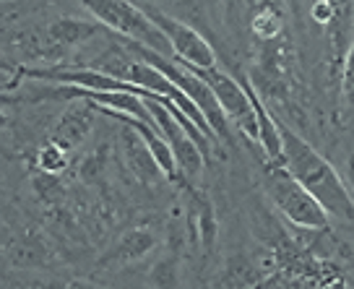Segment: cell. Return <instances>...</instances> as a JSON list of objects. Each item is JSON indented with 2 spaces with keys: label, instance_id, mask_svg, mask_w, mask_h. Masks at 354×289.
Instances as JSON below:
<instances>
[{
  "label": "cell",
  "instance_id": "cell-1",
  "mask_svg": "<svg viewBox=\"0 0 354 289\" xmlns=\"http://www.w3.org/2000/svg\"><path fill=\"white\" fill-rule=\"evenodd\" d=\"M277 128L279 138H281V159H279V165L287 169L299 188L315 198V203L328 216L333 214V216H342V219H352V193L346 188V183L339 178V172L331 167V162L318 154L302 136H297L281 120H277Z\"/></svg>",
  "mask_w": 354,
  "mask_h": 289
},
{
  "label": "cell",
  "instance_id": "cell-2",
  "mask_svg": "<svg viewBox=\"0 0 354 289\" xmlns=\"http://www.w3.org/2000/svg\"><path fill=\"white\" fill-rule=\"evenodd\" d=\"M84 8L100 24L110 26L115 34H122L125 42L146 47L156 55L172 57L162 32L146 19L136 3H128V0H88V3H84Z\"/></svg>",
  "mask_w": 354,
  "mask_h": 289
},
{
  "label": "cell",
  "instance_id": "cell-3",
  "mask_svg": "<svg viewBox=\"0 0 354 289\" xmlns=\"http://www.w3.org/2000/svg\"><path fill=\"white\" fill-rule=\"evenodd\" d=\"M136 6L162 32L172 60L190 68H216V60H219L216 50L209 45L206 37H201V32H196L188 24L177 21L172 16H167L154 3H136Z\"/></svg>",
  "mask_w": 354,
  "mask_h": 289
},
{
  "label": "cell",
  "instance_id": "cell-4",
  "mask_svg": "<svg viewBox=\"0 0 354 289\" xmlns=\"http://www.w3.org/2000/svg\"><path fill=\"white\" fill-rule=\"evenodd\" d=\"M266 188H268L271 201L277 203V209L292 224L310 227V230L328 227V214L315 203V198L310 193L299 188L297 183L292 180V175L279 162H268L266 165Z\"/></svg>",
  "mask_w": 354,
  "mask_h": 289
},
{
  "label": "cell",
  "instance_id": "cell-5",
  "mask_svg": "<svg viewBox=\"0 0 354 289\" xmlns=\"http://www.w3.org/2000/svg\"><path fill=\"white\" fill-rule=\"evenodd\" d=\"M183 66V63H180ZM193 76L203 81L209 91L214 94V100L219 102L221 112L227 115V120H234L245 133L250 136L253 141H258V128H255V115L250 107V100L245 94L243 84L232 78L230 73H224L221 68H190L185 66Z\"/></svg>",
  "mask_w": 354,
  "mask_h": 289
},
{
  "label": "cell",
  "instance_id": "cell-6",
  "mask_svg": "<svg viewBox=\"0 0 354 289\" xmlns=\"http://www.w3.org/2000/svg\"><path fill=\"white\" fill-rule=\"evenodd\" d=\"M91 131H94V107L84 100H73V104L63 112L60 122L55 125L50 141L71 154V151H76V146L86 141Z\"/></svg>",
  "mask_w": 354,
  "mask_h": 289
},
{
  "label": "cell",
  "instance_id": "cell-7",
  "mask_svg": "<svg viewBox=\"0 0 354 289\" xmlns=\"http://www.w3.org/2000/svg\"><path fill=\"white\" fill-rule=\"evenodd\" d=\"M240 84H243L245 94H248V100H250V107H253V115H255V128H258V144L263 146V151L268 154V162H279L281 159V138H279V128H277V120H274V115L266 110V104L261 102L258 97V91L253 89V84L248 81V78H237Z\"/></svg>",
  "mask_w": 354,
  "mask_h": 289
},
{
  "label": "cell",
  "instance_id": "cell-8",
  "mask_svg": "<svg viewBox=\"0 0 354 289\" xmlns=\"http://www.w3.org/2000/svg\"><path fill=\"white\" fill-rule=\"evenodd\" d=\"M94 34H97L94 24L71 19V16H60L47 26V47H50V53H68L81 42H86Z\"/></svg>",
  "mask_w": 354,
  "mask_h": 289
},
{
  "label": "cell",
  "instance_id": "cell-9",
  "mask_svg": "<svg viewBox=\"0 0 354 289\" xmlns=\"http://www.w3.org/2000/svg\"><path fill=\"white\" fill-rule=\"evenodd\" d=\"M156 245V237L151 230L146 227H136L128 230L125 234H120V240L115 243L107 256L102 258V263H133V261H141L146 253H151Z\"/></svg>",
  "mask_w": 354,
  "mask_h": 289
},
{
  "label": "cell",
  "instance_id": "cell-10",
  "mask_svg": "<svg viewBox=\"0 0 354 289\" xmlns=\"http://www.w3.org/2000/svg\"><path fill=\"white\" fill-rule=\"evenodd\" d=\"M122 141H125V156H128V165H131V169L138 175L141 183L154 185L159 178H165V175L159 172V167H156V162L151 159V154H149V149L144 146V141H141V136L136 133L133 128H128V125H125V136H122Z\"/></svg>",
  "mask_w": 354,
  "mask_h": 289
},
{
  "label": "cell",
  "instance_id": "cell-11",
  "mask_svg": "<svg viewBox=\"0 0 354 289\" xmlns=\"http://www.w3.org/2000/svg\"><path fill=\"white\" fill-rule=\"evenodd\" d=\"M190 198H193V214H196V230H198V240L203 253L209 256L216 245V234H219V224H216V214L211 201L198 193V190H190Z\"/></svg>",
  "mask_w": 354,
  "mask_h": 289
},
{
  "label": "cell",
  "instance_id": "cell-12",
  "mask_svg": "<svg viewBox=\"0 0 354 289\" xmlns=\"http://www.w3.org/2000/svg\"><path fill=\"white\" fill-rule=\"evenodd\" d=\"M37 165L42 169V175L57 178V175H60L63 169H68V165H71V154H68L66 149L55 146L53 141H47V144L39 146V151H37Z\"/></svg>",
  "mask_w": 354,
  "mask_h": 289
},
{
  "label": "cell",
  "instance_id": "cell-13",
  "mask_svg": "<svg viewBox=\"0 0 354 289\" xmlns=\"http://www.w3.org/2000/svg\"><path fill=\"white\" fill-rule=\"evenodd\" d=\"M149 279L156 289H177L180 287V268H177V253H169L159 263L151 266Z\"/></svg>",
  "mask_w": 354,
  "mask_h": 289
},
{
  "label": "cell",
  "instance_id": "cell-14",
  "mask_svg": "<svg viewBox=\"0 0 354 289\" xmlns=\"http://www.w3.org/2000/svg\"><path fill=\"white\" fill-rule=\"evenodd\" d=\"M63 289H104V287H97V284H88V281H71V284H66Z\"/></svg>",
  "mask_w": 354,
  "mask_h": 289
},
{
  "label": "cell",
  "instance_id": "cell-15",
  "mask_svg": "<svg viewBox=\"0 0 354 289\" xmlns=\"http://www.w3.org/2000/svg\"><path fill=\"white\" fill-rule=\"evenodd\" d=\"M6 128H8V115H6V112H0V133H3Z\"/></svg>",
  "mask_w": 354,
  "mask_h": 289
}]
</instances>
